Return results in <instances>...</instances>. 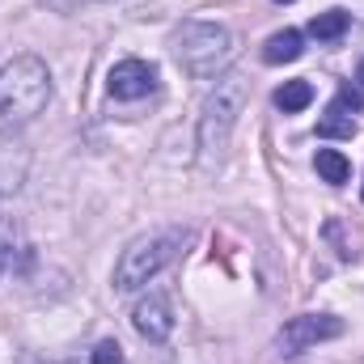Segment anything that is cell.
<instances>
[{
  "label": "cell",
  "mask_w": 364,
  "mask_h": 364,
  "mask_svg": "<svg viewBox=\"0 0 364 364\" xmlns=\"http://www.w3.org/2000/svg\"><path fill=\"white\" fill-rule=\"evenodd\" d=\"M51 102V68L38 55H13L0 68V132H21Z\"/></svg>",
  "instance_id": "obj_1"
},
{
  "label": "cell",
  "mask_w": 364,
  "mask_h": 364,
  "mask_svg": "<svg viewBox=\"0 0 364 364\" xmlns=\"http://www.w3.org/2000/svg\"><path fill=\"white\" fill-rule=\"evenodd\" d=\"M170 47H174V60L182 64V73H191L195 81H212L233 64L237 34L220 21H182Z\"/></svg>",
  "instance_id": "obj_2"
},
{
  "label": "cell",
  "mask_w": 364,
  "mask_h": 364,
  "mask_svg": "<svg viewBox=\"0 0 364 364\" xmlns=\"http://www.w3.org/2000/svg\"><path fill=\"white\" fill-rule=\"evenodd\" d=\"M246 97H250V77H242V73H225L216 81V90L208 93L203 114H199V161L208 170L225 157L229 136H233V127L246 110Z\"/></svg>",
  "instance_id": "obj_3"
},
{
  "label": "cell",
  "mask_w": 364,
  "mask_h": 364,
  "mask_svg": "<svg viewBox=\"0 0 364 364\" xmlns=\"http://www.w3.org/2000/svg\"><path fill=\"white\" fill-rule=\"evenodd\" d=\"M182 246H186V229H157L136 237L114 263V292H136L149 279H157L182 255Z\"/></svg>",
  "instance_id": "obj_4"
},
{
  "label": "cell",
  "mask_w": 364,
  "mask_h": 364,
  "mask_svg": "<svg viewBox=\"0 0 364 364\" xmlns=\"http://www.w3.org/2000/svg\"><path fill=\"white\" fill-rule=\"evenodd\" d=\"M339 335H343V318H335V314H301V318L284 322L275 343H279L284 356H301V352H309V348H318L326 339H339Z\"/></svg>",
  "instance_id": "obj_5"
},
{
  "label": "cell",
  "mask_w": 364,
  "mask_h": 364,
  "mask_svg": "<svg viewBox=\"0 0 364 364\" xmlns=\"http://www.w3.org/2000/svg\"><path fill=\"white\" fill-rule=\"evenodd\" d=\"M106 90L119 102H136V97L157 90V68L149 60H119L110 68V77H106Z\"/></svg>",
  "instance_id": "obj_6"
},
{
  "label": "cell",
  "mask_w": 364,
  "mask_h": 364,
  "mask_svg": "<svg viewBox=\"0 0 364 364\" xmlns=\"http://www.w3.org/2000/svg\"><path fill=\"white\" fill-rule=\"evenodd\" d=\"M132 326H136L140 339H149V343H166V339L174 335V309H170V301H166L161 292H149L144 301H136V309H132Z\"/></svg>",
  "instance_id": "obj_7"
},
{
  "label": "cell",
  "mask_w": 364,
  "mask_h": 364,
  "mask_svg": "<svg viewBox=\"0 0 364 364\" xmlns=\"http://www.w3.org/2000/svg\"><path fill=\"white\" fill-rule=\"evenodd\" d=\"M301 51H305L301 30H279L263 43V64H292V60H301Z\"/></svg>",
  "instance_id": "obj_8"
},
{
  "label": "cell",
  "mask_w": 364,
  "mask_h": 364,
  "mask_svg": "<svg viewBox=\"0 0 364 364\" xmlns=\"http://www.w3.org/2000/svg\"><path fill=\"white\" fill-rule=\"evenodd\" d=\"M314 166H318L322 182H331V186H343V182L352 178V161H348V157H343L339 149H318Z\"/></svg>",
  "instance_id": "obj_9"
},
{
  "label": "cell",
  "mask_w": 364,
  "mask_h": 364,
  "mask_svg": "<svg viewBox=\"0 0 364 364\" xmlns=\"http://www.w3.org/2000/svg\"><path fill=\"white\" fill-rule=\"evenodd\" d=\"M309 34H314L318 43H335V38H343V34H348V13H343V9H326V13H318V17L309 21Z\"/></svg>",
  "instance_id": "obj_10"
},
{
  "label": "cell",
  "mask_w": 364,
  "mask_h": 364,
  "mask_svg": "<svg viewBox=\"0 0 364 364\" xmlns=\"http://www.w3.org/2000/svg\"><path fill=\"white\" fill-rule=\"evenodd\" d=\"M314 102V85L309 81H284L279 90H275V106L284 110V114H296V110H305Z\"/></svg>",
  "instance_id": "obj_11"
},
{
  "label": "cell",
  "mask_w": 364,
  "mask_h": 364,
  "mask_svg": "<svg viewBox=\"0 0 364 364\" xmlns=\"http://www.w3.org/2000/svg\"><path fill=\"white\" fill-rule=\"evenodd\" d=\"M318 136H343V140H352V136H356V119H352V114L331 110V114L318 123Z\"/></svg>",
  "instance_id": "obj_12"
},
{
  "label": "cell",
  "mask_w": 364,
  "mask_h": 364,
  "mask_svg": "<svg viewBox=\"0 0 364 364\" xmlns=\"http://www.w3.org/2000/svg\"><path fill=\"white\" fill-rule=\"evenodd\" d=\"M85 364H127V360H123V348L114 339H97L90 348V356H85Z\"/></svg>",
  "instance_id": "obj_13"
},
{
  "label": "cell",
  "mask_w": 364,
  "mask_h": 364,
  "mask_svg": "<svg viewBox=\"0 0 364 364\" xmlns=\"http://www.w3.org/2000/svg\"><path fill=\"white\" fill-rule=\"evenodd\" d=\"M331 110H339V114H348V110H364V93L339 90V97H335V106H331Z\"/></svg>",
  "instance_id": "obj_14"
},
{
  "label": "cell",
  "mask_w": 364,
  "mask_h": 364,
  "mask_svg": "<svg viewBox=\"0 0 364 364\" xmlns=\"http://www.w3.org/2000/svg\"><path fill=\"white\" fill-rule=\"evenodd\" d=\"M9 263H13V237H9V233L0 229V272H4Z\"/></svg>",
  "instance_id": "obj_15"
},
{
  "label": "cell",
  "mask_w": 364,
  "mask_h": 364,
  "mask_svg": "<svg viewBox=\"0 0 364 364\" xmlns=\"http://www.w3.org/2000/svg\"><path fill=\"white\" fill-rule=\"evenodd\" d=\"M360 81H364V60H360Z\"/></svg>",
  "instance_id": "obj_16"
},
{
  "label": "cell",
  "mask_w": 364,
  "mask_h": 364,
  "mask_svg": "<svg viewBox=\"0 0 364 364\" xmlns=\"http://www.w3.org/2000/svg\"><path fill=\"white\" fill-rule=\"evenodd\" d=\"M279 4H292V0H279Z\"/></svg>",
  "instance_id": "obj_17"
},
{
  "label": "cell",
  "mask_w": 364,
  "mask_h": 364,
  "mask_svg": "<svg viewBox=\"0 0 364 364\" xmlns=\"http://www.w3.org/2000/svg\"><path fill=\"white\" fill-rule=\"evenodd\" d=\"M102 4H106V0H102Z\"/></svg>",
  "instance_id": "obj_18"
}]
</instances>
